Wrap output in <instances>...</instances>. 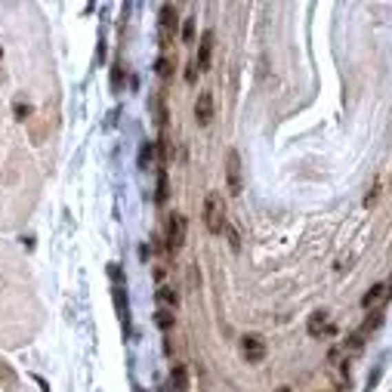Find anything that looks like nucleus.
Segmentation results:
<instances>
[{
	"label": "nucleus",
	"mask_w": 392,
	"mask_h": 392,
	"mask_svg": "<svg viewBox=\"0 0 392 392\" xmlns=\"http://www.w3.org/2000/svg\"><path fill=\"white\" fill-rule=\"evenodd\" d=\"M204 226L210 235H223V229H226V207H223L220 192H207V198H204Z\"/></svg>",
	"instance_id": "f257e3e1"
},
{
	"label": "nucleus",
	"mask_w": 392,
	"mask_h": 392,
	"mask_svg": "<svg viewBox=\"0 0 392 392\" xmlns=\"http://www.w3.org/2000/svg\"><path fill=\"white\" fill-rule=\"evenodd\" d=\"M226 185L232 195H241L244 189V170H241V155L235 149L226 152Z\"/></svg>",
	"instance_id": "f03ea898"
},
{
	"label": "nucleus",
	"mask_w": 392,
	"mask_h": 392,
	"mask_svg": "<svg viewBox=\"0 0 392 392\" xmlns=\"http://www.w3.org/2000/svg\"><path fill=\"white\" fill-rule=\"evenodd\" d=\"M183 244H185V216L170 214V220H167V250L176 254Z\"/></svg>",
	"instance_id": "7ed1b4c3"
},
{
	"label": "nucleus",
	"mask_w": 392,
	"mask_h": 392,
	"mask_svg": "<svg viewBox=\"0 0 392 392\" xmlns=\"http://www.w3.org/2000/svg\"><path fill=\"white\" fill-rule=\"evenodd\" d=\"M241 352L250 364L262 362V358H266V340H262L260 333H247V337L241 340Z\"/></svg>",
	"instance_id": "20e7f679"
},
{
	"label": "nucleus",
	"mask_w": 392,
	"mask_h": 392,
	"mask_svg": "<svg viewBox=\"0 0 392 392\" xmlns=\"http://www.w3.org/2000/svg\"><path fill=\"white\" fill-rule=\"evenodd\" d=\"M195 121L201 127H207L210 121H214V93L210 90H201L195 99Z\"/></svg>",
	"instance_id": "39448f33"
},
{
	"label": "nucleus",
	"mask_w": 392,
	"mask_h": 392,
	"mask_svg": "<svg viewBox=\"0 0 392 392\" xmlns=\"http://www.w3.org/2000/svg\"><path fill=\"white\" fill-rule=\"evenodd\" d=\"M176 22H179V19H176V6H170V3L161 6V41H164L161 47H167L170 34L176 31Z\"/></svg>",
	"instance_id": "423d86ee"
},
{
	"label": "nucleus",
	"mask_w": 392,
	"mask_h": 392,
	"mask_svg": "<svg viewBox=\"0 0 392 392\" xmlns=\"http://www.w3.org/2000/svg\"><path fill=\"white\" fill-rule=\"evenodd\" d=\"M210 53H214V31H204L201 34V50H198V72H207L210 68Z\"/></svg>",
	"instance_id": "0eeeda50"
},
{
	"label": "nucleus",
	"mask_w": 392,
	"mask_h": 392,
	"mask_svg": "<svg viewBox=\"0 0 392 392\" xmlns=\"http://www.w3.org/2000/svg\"><path fill=\"white\" fill-rule=\"evenodd\" d=\"M386 300H389V287H386V285H374V287H371V291L362 297V306H364V309H374V306L386 303Z\"/></svg>",
	"instance_id": "6e6552de"
},
{
	"label": "nucleus",
	"mask_w": 392,
	"mask_h": 392,
	"mask_svg": "<svg viewBox=\"0 0 392 392\" xmlns=\"http://www.w3.org/2000/svg\"><path fill=\"white\" fill-rule=\"evenodd\" d=\"M170 386L176 392H185L189 389V380H185V368L183 364H173V374H170Z\"/></svg>",
	"instance_id": "1a4fd4ad"
},
{
	"label": "nucleus",
	"mask_w": 392,
	"mask_h": 392,
	"mask_svg": "<svg viewBox=\"0 0 392 392\" xmlns=\"http://www.w3.org/2000/svg\"><path fill=\"white\" fill-rule=\"evenodd\" d=\"M324 331H331V327H327V315L315 312L309 318V337H318V333H324Z\"/></svg>",
	"instance_id": "9d476101"
},
{
	"label": "nucleus",
	"mask_w": 392,
	"mask_h": 392,
	"mask_svg": "<svg viewBox=\"0 0 392 392\" xmlns=\"http://www.w3.org/2000/svg\"><path fill=\"white\" fill-rule=\"evenodd\" d=\"M167 192H170V189H167V170H164V167H158V195H155L158 204L167 201Z\"/></svg>",
	"instance_id": "9b49d317"
},
{
	"label": "nucleus",
	"mask_w": 392,
	"mask_h": 392,
	"mask_svg": "<svg viewBox=\"0 0 392 392\" xmlns=\"http://www.w3.org/2000/svg\"><path fill=\"white\" fill-rule=\"evenodd\" d=\"M155 149H158V143H145L143 152H139V164H143V167L155 164Z\"/></svg>",
	"instance_id": "f8f14e48"
},
{
	"label": "nucleus",
	"mask_w": 392,
	"mask_h": 392,
	"mask_svg": "<svg viewBox=\"0 0 392 392\" xmlns=\"http://www.w3.org/2000/svg\"><path fill=\"white\" fill-rule=\"evenodd\" d=\"M158 300H161V303H167V306H176L179 303V297H176V291H173V287H158Z\"/></svg>",
	"instance_id": "ddd939ff"
},
{
	"label": "nucleus",
	"mask_w": 392,
	"mask_h": 392,
	"mask_svg": "<svg viewBox=\"0 0 392 392\" xmlns=\"http://www.w3.org/2000/svg\"><path fill=\"white\" fill-rule=\"evenodd\" d=\"M155 321H158V327H161V331H170V327H173V312L161 309V312L155 315Z\"/></svg>",
	"instance_id": "4468645a"
},
{
	"label": "nucleus",
	"mask_w": 392,
	"mask_h": 392,
	"mask_svg": "<svg viewBox=\"0 0 392 392\" xmlns=\"http://www.w3.org/2000/svg\"><path fill=\"white\" fill-rule=\"evenodd\" d=\"M158 74H161V78H170V74H173V68H170V59H167V56H161V59H158Z\"/></svg>",
	"instance_id": "2eb2a0df"
},
{
	"label": "nucleus",
	"mask_w": 392,
	"mask_h": 392,
	"mask_svg": "<svg viewBox=\"0 0 392 392\" xmlns=\"http://www.w3.org/2000/svg\"><path fill=\"white\" fill-rule=\"evenodd\" d=\"M183 41H185V43H192V41H195V22H192V19H185V28H183Z\"/></svg>",
	"instance_id": "dca6fc26"
},
{
	"label": "nucleus",
	"mask_w": 392,
	"mask_h": 392,
	"mask_svg": "<svg viewBox=\"0 0 392 392\" xmlns=\"http://www.w3.org/2000/svg\"><path fill=\"white\" fill-rule=\"evenodd\" d=\"M185 81L195 83L198 81V62H189V72H185Z\"/></svg>",
	"instance_id": "f3484780"
},
{
	"label": "nucleus",
	"mask_w": 392,
	"mask_h": 392,
	"mask_svg": "<svg viewBox=\"0 0 392 392\" xmlns=\"http://www.w3.org/2000/svg\"><path fill=\"white\" fill-rule=\"evenodd\" d=\"M278 392H291V389H287V386H281V389H278Z\"/></svg>",
	"instance_id": "a211bd4d"
},
{
	"label": "nucleus",
	"mask_w": 392,
	"mask_h": 392,
	"mask_svg": "<svg viewBox=\"0 0 392 392\" xmlns=\"http://www.w3.org/2000/svg\"><path fill=\"white\" fill-rule=\"evenodd\" d=\"M133 392H143V389H139V386H133Z\"/></svg>",
	"instance_id": "6ab92c4d"
}]
</instances>
